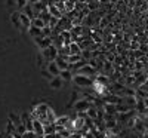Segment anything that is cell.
Instances as JSON below:
<instances>
[{"mask_svg":"<svg viewBox=\"0 0 148 138\" xmlns=\"http://www.w3.org/2000/svg\"><path fill=\"white\" fill-rule=\"evenodd\" d=\"M73 82L77 88H83V89H89L93 88V79L84 77V76H79V74H74L73 76Z\"/></svg>","mask_w":148,"mask_h":138,"instance_id":"cell-1","label":"cell"},{"mask_svg":"<svg viewBox=\"0 0 148 138\" xmlns=\"http://www.w3.org/2000/svg\"><path fill=\"white\" fill-rule=\"evenodd\" d=\"M40 54L43 55V58H45V61H46V64H49V62H53V61L56 59V57H58V49H56L53 45H51L49 48H46V49H43V51H40Z\"/></svg>","mask_w":148,"mask_h":138,"instance_id":"cell-2","label":"cell"},{"mask_svg":"<svg viewBox=\"0 0 148 138\" xmlns=\"http://www.w3.org/2000/svg\"><path fill=\"white\" fill-rule=\"evenodd\" d=\"M90 107H92V104L88 103L83 98H80L79 101L74 103V111H76V113H86V111H88V108H90Z\"/></svg>","mask_w":148,"mask_h":138,"instance_id":"cell-3","label":"cell"},{"mask_svg":"<svg viewBox=\"0 0 148 138\" xmlns=\"http://www.w3.org/2000/svg\"><path fill=\"white\" fill-rule=\"evenodd\" d=\"M47 5V12H49V15H51L52 18H56V19H61V18H62L64 15L62 14H61V12L53 6V3H46Z\"/></svg>","mask_w":148,"mask_h":138,"instance_id":"cell-4","label":"cell"},{"mask_svg":"<svg viewBox=\"0 0 148 138\" xmlns=\"http://www.w3.org/2000/svg\"><path fill=\"white\" fill-rule=\"evenodd\" d=\"M33 132L36 134V137H43L45 131H43V123L39 120H33Z\"/></svg>","mask_w":148,"mask_h":138,"instance_id":"cell-5","label":"cell"},{"mask_svg":"<svg viewBox=\"0 0 148 138\" xmlns=\"http://www.w3.org/2000/svg\"><path fill=\"white\" fill-rule=\"evenodd\" d=\"M19 22H21V28L24 30H28L31 27V19L27 15H24L22 12H19Z\"/></svg>","mask_w":148,"mask_h":138,"instance_id":"cell-6","label":"cell"},{"mask_svg":"<svg viewBox=\"0 0 148 138\" xmlns=\"http://www.w3.org/2000/svg\"><path fill=\"white\" fill-rule=\"evenodd\" d=\"M55 64H56V67L59 68V71H64V70H70V64L64 59V58H61V57H56V59L53 61Z\"/></svg>","mask_w":148,"mask_h":138,"instance_id":"cell-7","label":"cell"},{"mask_svg":"<svg viewBox=\"0 0 148 138\" xmlns=\"http://www.w3.org/2000/svg\"><path fill=\"white\" fill-rule=\"evenodd\" d=\"M21 12H22L24 15H27L30 19H34V18H37V17H36V14H34V9H33V6H31V2H27L25 8H24Z\"/></svg>","mask_w":148,"mask_h":138,"instance_id":"cell-8","label":"cell"},{"mask_svg":"<svg viewBox=\"0 0 148 138\" xmlns=\"http://www.w3.org/2000/svg\"><path fill=\"white\" fill-rule=\"evenodd\" d=\"M46 70L51 73V76H52V77H58V76H59V73H61L59 68L56 67L55 62H49V64H46Z\"/></svg>","mask_w":148,"mask_h":138,"instance_id":"cell-9","label":"cell"},{"mask_svg":"<svg viewBox=\"0 0 148 138\" xmlns=\"http://www.w3.org/2000/svg\"><path fill=\"white\" fill-rule=\"evenodd\" d=\"M68 51H70V55H80L82 49H80L79 43H74V42H71V43L68 45Z\"/></svg>","mask_w":148,"mask_h":138,"instance_id":"cell-10","label":"cell"},{"mask_svg":"<svg viewBox=\"0 0 148 138\" xmlns=\"http://www.w3.org/2000/svg\"><path fill=\"white\" fill-rule=\"evenodd\" d=\"M73 71H70V70H64V71H61L59 73V77H61V80L62 82H71L73 80Z\"/></svg>","mask_w":148,"mask_h":138,"instance_id":"cell-11","label":"cell"},{"mask_svg":"<svg viewBox=\"0 0 148 138\" xmlns=\"http://www.w3.org/2000/svg\"><path fill=\"white\" fill-rule=\"evenodd\" d=\"M10 21L12 24L16 27V28H21V22H19V10H15V12H12V15H10Z\"/></svg>","mask_w":148,"mask_h":138,"instance_id":"cell-12","label":"cell"},{"mask_svg":"<svg viewBox=\"0 0 148 138\" xmlns=\"http://www.w3.org/2000/svg\"><path fill=\"white\" fill-rule=\"evenodd\" d=\"M49 85H51V88H53V89H59V88H62L64 86V82L61 80V77H53L51 82H49Z\"/></svg>","mask_w":148,"mask_h":138,"instance_id":"cell-13","label":"cell"},{"mask_svg":"<svg viewBox=\"0 0 148 138\" xmlns=\"http://www.w3.org/2000/svg\"><path fill=\"white\" fill-rule=\"evenodd\" d=\"M9 122L14 125V126L16 128V126H19V125L22 123L21 122V116H18V115H15V113H10L9 115Z\"/></svg>","mask_w":148,"mask_h":138,"instance_id":"cell-14","label":"cell"},{"mask_svg":"<svg viewBox=\"0 0 148 138\" xmlns=\"http://www.w3.org/2000/svg\"><path fill=\"white\" fill-rule=\"evenodd\" d=\"M31 27H34V28H39V30H43L45 27H46V24L37 17V18H34V19H31Z\"/></svg>","mask_w":148,"mask_h":138,"instance_id":"cell-15","label":"cell"},{"mask_svg":"<svg viewBox=\"0 0 148 138\" xmlns=\"http://www.w3.org/2000/svg\"><path fill=\"white\" fill-rule=\"evenodd\" d=\"M59 37L62 39L64 46H68V45L71 43V34H70V31H62V33H59Z\"/></svg>","mask_w":148,"mask_h":138,"instance_id":"cell-16","label":"cell"},{"mask_svg":"<svg viewBox=\"0 0 148 138\" xmlns=\"http://www.w3.org/2000/svg\"><path fill=\"white\" fill-rule=\"evenodd\" d=\"M43 131H45V135H53V134H56L55 125H51V123L43 125Z\"/></svg>","mask_w":148,"mask_h":138,"instance_id":"cell-17","label":"cell"},{"mask_svg":"<svg viewBox=\"0 0 148 138\" xmlns=\"http://www.w3.org/2000/svg\"><path fill=\"white\" fill-rule=\"evenodd\" d=\"M28 34L33 37V39H37V37H42V30H39V28H34V27H30L28 30Z\"/></svg>","mask_w":148,"mask_h":138,"instance_id":"cell-18","label":"cell"},{"mask_svg":"<svg viewBox=\"0 0 148 138\" xmlns=\"http://www.w3.org/2000/svg\"><path fill=\"white\" fill-rule=\"evenodd\" d=\"M74 5H76V2H71V0H67V2H64L65 14H70V12H73V10H74Z\"/></svg>","mask_w":148,"mask_h":138,"instance_id":"cell-19","label":"cell"},{"mask_svg":"<svg viewBox=\"0 0 148 138\" xmlns=\"http://www.w3.org/2000/svg\"><path fill=\"white\" fill-rule=\"evenodd\" d=\"M53 6L61 12L62 15H65V9H64V2H53Z\"/></svg>","mask_w":148,"mask_h":138,"instance_id":"cell-20","label":"cell"},{"mask_svg":"<svg viewBox=\"0 0 148 138\" xmlns=\"http://www.w3.org/2000/svg\"><path fill=\"white\" fill-rule=\"evenodd\" d=\"M36 59H37V66H39L40 68H43V66H45V58H43V55L39 52L37 54V57H36Z\"/></svg>","mask_w":148,"mask_h":138,"instance_id":"cell-21","label":"cell"},{"mask_svg":"<svg viewBox=\"0 0 148 138\" xmlns=\"http://www.w3.org/2000/svg\"><path fill=\"white\" fill-rule=\"evenodd\" d=\"M15 131H16V128H15L10 122H8V126H6V132H8V135H12Z\"/></svg>","mask_w":148,"mask_h":138,"instance_id":"cell-22","label":"cell"},{"mask_svg":"<svg viewBox=\"0 0 148 138\" xmlns=\"http://www.w3.org/2000/svg\"><path fill=\"white\" fill-rule=\"evenodd\" d=\"M42 76H43V77H45L46 80H49V82H51V80L53 79V77L51 76V73H49V71H47L46 68H42Z\"/></svg>","mask_w":148,"mask_h":138,"instance_id":"cell-23","label":"cell"},{"mask_svg":"<svg viewBox=\"0 0 148 138\" xmlns=\"http://www.w3.org/2000/svg\"><path fill=\"white\" fill-rule=\"evenodd\" d=\"M79 99H80V98H79V92H77V91H73V92H71V104L76 103V101H79Z\"/></svg>","mask_w":148,"mask_h":138,"instance_id":"cell-24","label":"cell"},{"mask_svg":"<svg viewBox=\"0 0 148 138\" xmlns=\"http://www.w3.org/2000/svg\"><path fill=\"white\" fill-rule=\"evenodd\" d=\"M16 132H18V134L22 137V134H24V132H27V129H25V126H24V125L21 123L19 126H16Z\"/></svg>","mask_w":148,"mask_h":138,"instance_id":"cell-25","label":"cell"},{"mask_svg":"<svg viewBox=\"0 0 148 138\" xmlns=\"http://www.w3.org/2000/svg\"><path fill=\"white\" fill-rule=\"evenodd\" d=\"M15 5H16L19 9H24V8H25V5H27V2H25V0H18Z\"/></svg>","mask_w":148,"mask_h":138,"instance_id":"cell-26","label":"cell"},{"mask_svg":"<svg viewBox=\"0 0 148 138\" xmlns=\"http://www.w3.org/2000/svg\"><path fill=\"white\" fill-rule=\"evenodd\" d=\"M22 138H36V134L27 131V132H24V134H22Z\"/></svg>","mask_w":148,"mask_h":138,"instance_id":"cell-27","label":"cell"},{"mask_svg":"<svg viewBox=\"0 0 148 138\" xmlns=\"http://www.w3.org/2000/svg\"><path fill=\"white\" fill-rule=\"evenodd\" d=\"M43 138H52V135H45Z\"/></svg>","mask_w":148,"mask_h":138,"instance_id":"cell-28","label":"cell"},{"mask_svg":"<svg viewBox=\"0 0 148 138\" xmlns=\"http://www.w3.org/2000/svg\"><path fill=\"white\" fill-rule=\"evenodd\" d=\"M6 138H14V137H12V135H8V137H6Z\"/></svg>","mask_w":148,"mask_h":138,"instance_id":"cell-29","label":"cell"},{"mask_svg":"<svg viewBox=\"0 0 148 138\" xmlns=\"http://www.w3.org/2000/svg\"><path fill=\"white\" fill-rule=\"evenodd\" d=\"M145 85H147V86H148V77H147V82H145Z\"/></svg>","mask_w":148,"mask_h":138,"instance_id":"cell-30","label":"cell"},{"mask_svg":"<svg viewBox=\"0 0 148 138\" xmlns=\"http://www.w3.org/2000/svg\"><path fill=\"white\" fill-rule=\"evenodd\" d=\"M2 137H3V135H2V132H0V138H2Z\"/></svg>","mask_w":148,"mask_h":138,"instance_id":"cell-31","label":"cell"}]
</instances>
